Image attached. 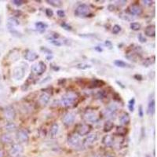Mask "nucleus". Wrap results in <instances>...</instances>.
I'll list each match as a JSON object with an SVG mask.
<instances>
[{
    "label": "nucleus",
    "mask_w": 157,
    "mask_h": 157,
    "mask_svg": "<svg viewBox=\"0 0 157 157\" xmlns=\"http://www.w3.org/2000/svg\"><path fill=\"white\" fill-rule=\"evenodd\" d=\"M94 50H95L96 51L99 52V53L103 51V49H102L101 47H100V46H95V47H94Z\"/></svg>",
    "instance_id": "13d9d810"
},
{
    "label": "nucleus",
    "mask_w": 157,
    "mask_h": 157,
    "mask_svg": "<svg viewBox=\"0 0 157 157\" xmlns=\"http://www.w3.org/2000/svg\"><path fill=\"white\" fill-rule=\"evenodd\" d=\"M102 143H103L104 145H105V146H112L113 145L114 143V138L112 135H107L105 136L103 138H102Z\"/></svg>",
    "instance_id": "4be33fe9"
},
{
    "label": "nucleus",
    "mask_w": 157,
    "mask_h": 157,
    "mask_svg": "<svg viewBox=\"0 0 157 157\" xmlns=\"http://www.w3.org/2000/svg\"><path fill=\"white\" fill-rule=\"evenodd\" d=\"M78 99V93L74 91H68L61 97V103L66 108L72 107Z\"/></svg>",
    "instance_id": "f257e3e1"
},
{
    "label": "nucleus",
    "mask_w": 157,
    "mask_h": 157,
    "mask_svg": "<svg viewBox=\"0 0 157 157\" xmlns=\"http://www.w3.org/2000/svg\"><path fill=\"white\" fill-rule=\"evenodd\" d=\"M8 31L10 32L11 35H13V36H15V37H21L22 36V34L20 32V31H18L16 28H8Z\"/></svg>",
    "instance_id": "f704fd0d"
},
{
    "label": "nucleus",
    "mask_w": 157,
    "mask_h": 157,
    "mask_svg": "<svg viewBox=\"0 0 157 157\" xmlns=\"http://www.w3.org/2000/svg\"><path fill=\"white\" fill-rule=\"evenodd\" d=\"M105 46L108 48V49H110V50L112 49V46H113V45H112V42L111 41H109V40H106L105 43Z\"/></svg>",
    "instance_id": "8fccbe9b"
},
{
    "label": "nucleus",
    "mask_w": 157,
    "mask_h": 157,
    "mask_svg": "<svg viewBox=\"0 0 157 157\" xmlns=\"http://www.w3.org/2000/svg\"><path fill=\"white\" fill-rule=\"evenodd\" d=\"M76 68H78V69H80V70H87L88 68H91V65L90 64H86V63H79V64L76 65Z\"/></svg>",
    "instance_id": "473e14b6"
},
{
    "label": "nucleus",
    "mask_w": 157,
    "mask_h": 157,
    "mask_svg": "<svg viewBox=\"0 0 157 157\" xmlns=\"http://www.w3.org/2000/svg\"><path fill=\"white\" fill-rule=\"evenodd\" d=\"M134 78H135L136 80L141 81L143 79V77H142V76L140 74H135V76H134Z\"/></svg>",
    "instance_id": "3c124183"
},
{
    "label": "nucleus",
    "mask_w": 157,
    "mask_h": 157,
    "mask_svg": "<svg viewBox=\"0 0 157 157\" xmlns=\"http://www.w3.org/2000/svg\"><path fill=\"white\" fill-rule=\"evenodd\" d=\"M79 36L83 38H95L96 35L94 34H81Z\"/></svg>",
    "instance_id": "49530a36"
},
{
    "label": "nucleus",
    "mask_w": 157,
    "mask_h": 157,
    "mask_svg": "<svg viewBox=\"0 0 157 157\" xmlns=\"http://www.w3.org/2000/svg\"><path fill=\"white\" fill-rule=\"evenodd\" d=\"M57 14H58V16L59 17H65V13H64V11L63 10H58L57 11Z\"/></svg>",
    "instance_id": "de8ad7c7"
},
{
    "label": "nucleus",
    "mask_w": 157,
    "mask_h": 157,
    "mask_svg": "<svg viewBox=\"0 0 157 157\" xmlns=\"http://www.w3.org/2000/svg\"><path fill=\"white\" fill-rule=\"evenodd\" d=\"M146 157H151L150 156H146Z\"/></svg>",
    "instance_id": "0e129e2a"
},
{
    "label": "nucleus",
    "mask_w": 157,
    "mask_h": 157,
    "mask_svg": "<svg viewBox=\"0 0 157 157\" xmlns=\"http://www.w3.org/2000/svg\"><path fill=\"white\" fill-rule=\"evenodd\" d=\"M130 28L133 31H138V30L141 29V24H139V23L138 22H132L130 23Z\"/></svg>",
    "instance_id": "72a5a7b5"
},
{
    "label": "nucleus",
    "mask_w": 157,
    "mask_h": 157,
    "mask_svg": "<svg viewBox=\"0 0 157 157\" xmlns=\"http://www.w3.org/2000/svg\"><path fill=\"white\" fill-rule=\"evenodd\" d=\"M35 28L36 30L39 31V33H44L46 31V29L47 28L48 25L46 23L43 22V21H38L35 23Z\"/></svg>",
    "instance_id": "5701e85b"
},
{
    "label": "nucleus",
    "mask_w": 157,
    "mask_h": 157,
    "mask_svg": "<svg viewBox=\"0 0 157 157\" xmlns=\"http://www.w3.org/2000/svg\"><path fill=\"white\" fill-rule=\"evenodd\" d=\"M0 157H3V152L0 149Z\"/></svg>",
    "instance_id": "680f3d73"
},
{
    "label": "nucleus",
    "mask_w": 157,
    "mask_h": 157,
    "mask_svg": "<svg viewBox=\"0 0 157 157\" xmlns=\"http://www.w3.org/2000/svg\"><path fill=\"white\" fill-rule=\"evenodd\" d=\"M138 115L141 118H142L144 116V111H143V108L142 106H140L138 109Z\"/></svg>",
    "instance_id": "864d4df0"
},
{
    "label": "nucleus",
    "mask_w": 157,
    "mask_h": 157,
    "mask_svg": "<svg viewBox=\"0 0 157 157\" xmlns=\"http://www.w3.org/2000/svg\"><path fill=\"white\" fill-rule=\"evenodd\" d=\"M108 10L109 11H114L115 10H116V7H115V6L112 4H110L108 5Z\"/></svg>",
    "instance_id": "6e6d98bb"
},
{
    "label": "nucleus",
    "mask_w": 157,
    "mask_h": 157,
    "mask_svg": "<svg viewBox=\"0 0 157 157\" xmlns=\"http://www.w3.org/2000/svg\"><path fill=\"white\" fill-rule=\"evenodd\" d=\"M75 16L78 17H86L90 13V8L87 4H81L75 10Z\"/></svg>",
    "instance_id": "7ed1b4c3"
},
{
    "label": "nucleus",
    "mask_w": 157,
    "mask_h": 157,
    "mask_svg": "<svg viewBox=\"0 0 157 157\" xmlns=\"http://www.w3.org/2000/svg\"><path fill=\"white\" fill-rule=\"evenodd\" d=\"M138 41L140 42V43H146L147 41L146 38H145L141 33L138 34Z\"/></svg>",
    "instance_id": "37998d69"
},
{
    "label": "nucleus",
    "mask_w": 157,
    "mask_h": 157,
    "mask_svg": "<svg viewBox=\"0 0 157 157\" xmlns=\"http://www.w3.org/2000/svg\"><path fill=\"white\" fill-rule=\"evenodd\" d=\"M68 144L72 147H78L80 145V138L76 134L70 135L68 138Z\"/></svg>",
    "instance_id": "9d476101"
},
{
    "label": "nucleus",
    "mask_w": 157,
    "mask_h": 157,
    "mask_svg": "<svg viewBox=\"0 0 157 157\" xmlns=\"http://www.w3.org/2000/svg\"><path fill=\"white\" fill-rule=\"evenodd\" d=\"M119 5H121V6H124V5H126V1H125V0H123V1H117L116 2Z\"/></svg>",
    "instance_id": "4d7b16f0"
},
{
    "label": "nucleus",
    "mask_w": 157,
    "mask_h": 157,
    "mask_svg": "<svg viewBox=\"0 0 157 157\" xmlns=\"http://www.w3.org/2000/svg\"><path fill=\"white\" fill-rule=\"evenodd\" d=\"M50 80H51V76H47V77H46L44 79H43V80L40 82V83H41V84H43V83H47V82H49Z\"/></svg>",
    "instance_id": "5fc2aeb1"
},
{
    "label": "nucleus",
    "mask_w": 157,
    "mask_h": 157,
    "mask_svg": "<svg viewBox=\"0 0 157 157\" xmlns=\"http://www.w3.org/2000/svg\"><path fill=\"white\" fill-rule=\"evenodd\" d=\"M59 131V126L58 123H54L50 127V136L51 138H55Z\"/></svg>",
    "instance_id": "393cba45"
},
{
    "label": "nucleus",
    "mask_w": 157,
    "mask_h": 157,
    "mask_svg": "<svg viewBox=\"0 0 157 157\" xmlns=\"http://www.w3.org/2000/svg\"><path fill=\"white\" fill-rule=\"evenodd\" d=\"M12 3L13 5H15V6H21V5L25 3V1H22V0H13Z\"/></svg>",
    "instance_id": "c03bdc74"
},
{
    "label": "nucleus",
    "mask_w": 157,
    "mask_h": 157,
    "mask_svg": "<svg viewBox=\"0 0 157 157\" xmlns=\"http://www.w3.org/2000/svg\"><path fill=\"white\" fill-rule=\"evenodd\" d=\"M0 140L2 141L3 144H11L13 143V138L10 135H9V134H4V135H2L0 138Z\"/></svg>",
    "instance_id": "cd10ccee"
},
{
    "label": "nucleus",
    "mask_w": 157,
    "mask_h": 157,
    "mask_svg": "<svg viewBox=\"0 0 157 157\" xmlns=\"http://www.w3.org/2000/svg\"><path fill=\"white\" fill-rule=\"evenodd\" d=\"M53 58H54L53 55H52V54H50V55H48V56L46 58V61H51Z\"/></svg>",
    "instance_id": "bf43d9fd"
},
{
    "label": "nucleus",
    "mask_w": 157,
    "mask_h": 157,
    "mask_svg": "<svg viewBox=\"0 0 157 157\" xmlns=\"http://www.w3.org/2000/svg\"><path fill=\"white\" fill-rule=\"evenodd\" d=\"M119 17L126 21H132L135 20V17L127 12H122L119 13Z\"/></svg>",
    "instance_id": "b1692460"
},
{
    "label": "nucleus",
    "mask_w": 157,
    "mask_h": 157,
    "mask_svg": "<svg viewBox=\"0 0 157 157\" xmlns=\"http://www.w3.org/2000/svg\"><path fill=\"white\" fill-rule=\"evenodd\" d=\"M76 120V116L72 112H68L64 115V118H63V123L66 126H72L75 122Z\"/></svg>",
    "instance_id": "4468645a"
},
{
    "label": "nucleus",
    "mask_w": 157,
    "mask_h": 157,
    "mask_svg": "<svg viewBox=\"0 0 157 157\" xmlns=\"http://www.w3.org/2000/svg\"><path fill=\"white\" fill-rule=\"evenodd\" d=\"M129 13L133 16H140L143 12L142 8L138 4H131L128 8Z\"/></svg>",
    "instance_id": "ddd939ff"
},
{
    "label": "nucleus",
    "mask_w": 157,
    "mask_h": 157,
    "mask_svg": "<svg viewBox=\"0 0 157 157\" xmlns=\"http://www.w3.org/2000/svg\"><path fill=\"white\" fill-rule=\"evenodd\" d=\"M45 12H46V15L47 17H51L54 16V12H53V10H52L51 9H50V8L46 9Z\"/></svg>",
    "instance_id": "a18cd8bd"
},
{
    "label": "nucleus",
    "mask_w": 157,
    "mask_h": 157,
    "mask_svg": "<svg viewBox=\"0 0 157 157\" xmlns=\"http://www.w3.org/2000/svg\"><path fill=\"white\" fill-rule=\"evenodd\" d=\"M48 41L50 43H51L52 45L55 46H62V43L58 39H50V38H48Z\"/></svg>",
    "instance_id": "e433bc0d"
},
{
    "label": "nucleus",
    "mask_w": 157,
    "mask_h": 157,
    "mask_svg": "<svg viewBox=\"0 0 157 157\" xmlns=\"http://www.w3.org/2000/svg\"><path fill=\"white\" fill-rule=\"evenodd\" d=\"M135 97H132L128 102V108L130 112H134V110H135Z\"/></svg>",
    "instance_id": "c9c22d12"
},
{
    "label": "nucleus",
    "mask_w": 157,
    "mask_h": 157,
    "mask_svg": "<svg viewBox=\"0 0 157 157\" xmlns=\"http://www.w3.org/2000/svg\"><path fill=\"white\" fill-rule=\"evenodd\" d=\"M40 50H41L43 53H44V54H49V55L52 54V50H50V49H48L47 47H45V46H41V47H40Z\"/></svg>",
    "instance_id": "79ce46f5"
},
{
    "label": "nucleus",
    "mask_w": 157,
    "mask_h": 157,
    "mask_svg": "<svg viewBox=\"0 0 157 157\" xmlns=\"http://www.w3.org/2000/svg\"><path fill=\"white\" fill-rule=\"evenodd\" d=\"M105 96H106V93L105 90L97 91L95 94L96 98H97V99H104V98L105 97Z\"/></svg>",
    "instance_id": "4c0bfd02"
},
{
    "label": "nucleus",
    "mask_w": 157,
    "mask_h": 157,
    "mask_svg": "<svg viewBox=\"0 0 157 157\" xmlns=\"http://www.w3.org/2000/svg\"><path fill=\"white\" fill-rule=\"evenodd\" d=\"M130 121V116H129L127 113H126V112H124V113H123L122 115L120 116V122L122 125H127V124H129Z\"/></svg>",
    "instance_id": "bb28decb"
},
{
    "label": "nucleus",
    "mask_w": 157,
    "mask_h": 157,
    "mask_svg": "<svg viewBox=\"0 0 157 157\" xmlns=\"http://www.w3.org/2000/svg\"><path fill=\"white\" fill-rule=\"evenodd\" d=\"M138 53L136 54H130L129 55H126V58H128L130 61H137L138 60Z\"/></svg>",
    "instance_id": "58836bf2"
},
{
    "label": "nucleus",
    "mask_w": 157,
    "mask_h": 157,
    "mask_svg": "<svg viewBox=\"0 0 157 157\" xmlns=\"http://www.w3.org/2000/svg\"><path fill=\"white\" fill-rule=\"evenodd\" d=\"M20 25V22L16 17H10L7 20V24H6V27L8 28H15Z\"/></svg>",
    "instance_id": "6ab92c4d"
},
{
    "label": "nucleus",
    "mask_w": 157,
    "mask_h": 157,
    "mask_svg": "<svg viewBox=\"0 0 157 157\" xmlns=\"http://www.w3.org/2000/svg\"><path fill=\"white\" fill-rule=\"evenodd\" d=\"M145 34L149 37H154L156 35V26L151 25L147 26L145 29Z\"/></svg>",
    "instance_id": "412c9836"
},
{
    "label": "nucleus",
    "mask_w": 157,
    "mask_h": 157,
    "mask_svg": "<svg viewBox=\"0 0 157 157\" xmlns=\"http://www.w3.org/2000/svg\"><path fill=\"white\" fill-rule=\"evenodd\" d=\"M154 63H155V56L152 57V58H147L146 60H145L144 62H143V65L145 67H149L150 66L151 64H154Z\"/></svg>",
    "instance_id": "2f4dec72"
},
{
    "label": "nucleus",
    "mask_w": 157,
    "mask_h": 157,
    "mask_svg": "<svg viewBox=\"0 0 157 157\" xmlns=\"http://www.w3.org/2000/svg\"><path fill=\"white\" fill-rule=\"evenodd\" d=\"M141 2H143V4L145 5V6H151L153 4V1H150V0H142Z\"/></svg>",
    "instance_id": "603ef678"
},
{
    "label": "nucleus",
    "mask_w": 157,
    "mask_h": 157,
    "mask_svg": "<svg viewBox=\"0 0 157 157\" xmlns=\"http://www.w3.org/2000/svg\"><path fill=\"white\" fill-rule=\"evenodd\" d=\"M114 64L116 65V67H119V68H131L132 66L130 65L128 63H126L125 61L122 60H116L114 61Z\"/></svg>",
    "instance_id": "a878e982"
},
{
    "label": "nucleus",
    "mask_w": 157,
    "mask_h": 157,
    "mask_svg": "<svg viewBox=\"0 0 157 157\" xmlns=\"http://www.w3.org/2000/svg\"><path fill=\"white\" fill-rule=\"evenodd\" d=\"M20 58V54L17 49H13L11 51L9 52L8 55L6 56V61H9L10 64H12L13 62L17 61Z\"/></svg>",
    "instance_id": "1a4fd4ad"
},
{
    "label": "nucleus",
    "mask_w": 157,
    "mask_h": 157,
    "mask_svg": "<svg viewBox=\"0 0 157 157\" xmlns=\"http://www.w3.org/2000/svg\"><path fill=\"white\" fill-rule=\"evenodd\" d=\"M31 70L32 73H35L38 76H41L46 70V65L43 61H39L37 64H34L33 65H31Z\"/></svg>",
    "instance_id": "39448f33"
},
{
    "label": "nucleus",
    "mask_w": 157,
    "mask_h": 157,
    "mask_svg": "<svg viewBox=\"0 0 157 157\" xmlns=\"http://www.w3.org/2000/svg\"><path fill=\"white\" fill-rule=\"evenodd\" d=\"M117 110L118 106L116 104H111L109 105L104 110V116L108 120H113L116 117L117 115Z\"/></svg>",
    "instance_id": "f03ea898"
},
{
    "label": "nucleus",
    "mask_w": 157,
    "mask_h": 157,
    "mask_svg": "<svg viewBox=\"0 0 157 157\" xmlns=\"http://www.w3.org/2000/svg\"><path fill=\"white\" fill-rule=\"evenodd\" d=\"M117 133H119V135H123L126 134V130L123 127H118Z\"/></svg>",
    "instance_id": "09e8293b"
},
{
    "label": "nucleus",
    "mask_w": 157,
    "mask_h": 157,
    "mask_svg": "<svg viewBox=\"0 0 157 157\" xmlns=\"http://www.w3.org/2000/svg\"><path fill=\"white\" fill-rule=\"evenodd\" d=\"M156 112V101L154 98L149 100L148 107H147V114L149 116H153Z\"/></svg>",
    "instance_id": "f3484780"
},
{
    "label": "nucleus",
    "mask_w": 157,
    "mask_h": 157,
    "mask_svg": "<svg viewBox=\"0 0 157 157\" xmlns=\"http://www.w3.org/2000/svg\"><path fill=\"white\" fill-rule=\"evenodd\" d=\"M5 130L8 132H13V131H15L16 129H17V126L13 122H9L5 125L4 126Z\"/></svg>",
    "instance_id": "c85d7f7f"
},
{
    "label": "nucleus",
    "mask_w": 157,
    "mask_h": 157,
    "mask_svg": "<svg viewBox=\"0 0 157 157\" xmlns=\"http://www.w3.org/2000/svg\"><path fill=\"white\" fill-rule=\"evenodd\" d=\"M3 116L6 120L13 121L16 118V112L12 106H7L3 110Z\"/></svg>",
    "instance_id": "0eeeda50"
},
{
    "label": "nucleus",
    "mask_w": 157,
    "mask_h": 157,
    "mask_svg": "<svg viewBox=\"0 0 157 157\" xmlns=\"http://www.w3.org/2000/svg\"><path fill=\"white\" fill-rule=\"evenodd\" d=\"M46 2L54 7H60L62 6V2L59 0H46Z\"/></svg>",
    "instance_id": "7c9ffc66"
},
{
    "label": "nucleus",
    "mask_w": 157,
    "mask_h": 157,
    "mask_svg": "<svg viewBox=\"0 0 157 157\" xmlns=\"http://www.w3.org/2000/svg\"><path fill=\"white\" fill-rule=\"evenodd\" d=\"M104 85H105V82H104V81L94 78V79H93V80L90 83V85L88 87H89L90 89H95V88H98V87H102Z\"/></svg>",
    "instance_id": "aec40b11"
},
{
    "label": "nucleus",
    "mask_w": 157,
    "mask_h": 157,
    "mask_svg": "<svg viewBox=\"0 0 157 157\" xmlns=\"http://www.w3.org/2000/svg\"><path fill=\"white\" fill-rule=\"evenodd\" d=\"M98 138L97 134H91V135H87V137L83 141V145L85 146H90V145H93V143L96 142Z\"/></svg>",
    "instance_id": "2eb2a0df"
},
{
    "label": "nucleus",
    "mask_w": 157,
    "mask_h": 157,
    "mask_svg": "<svg viewBox=\"0 0 157 157\" xmlns=\"http://www.w3.org/2000/svg\"><path fill=\"white\" fill-rule=\"evenodd\" d=\"M83 120L86 122L89 123H94L96 121H97L98 120V116L97 114L94 111H91V110H87L85 112V113L83 114Z\"/></svg>",
    "instance_id": "6e6552de"
},
{
    "label": "nucleus",
    "mask_w": 157,
    "mask_h": 157,
    "mask_svg": "<svg viewBox=\"0 0 157 157\" xmlns=\"http://www.w3.org/2000/svg\"><path fill=\"white\" fill-rule=\"evenodd\" d=\"M112 31L114 35H117L118 33H120V31H121V27H120V25H115L113 26V28H112Z\"/></svg>",
    "instance_id": "ea45409f"
},
{
    "label": "nucleus",
    "mask_w": 157,
    "mask_h": 157,
    "mask_svg": "<svg viewBox=\"0 0 157 157\" xmlns=\"http://www.w3.org/2000/svg\"><path fill=\"white\" fill-rule=\"evenodd\" d=\"M50 95L46 92H44L41 94V95L39 96V103L43 106L46 105L48 103H49V101H50Z\"/></svg>",
    "instance_id": "a211bd4d"
},
{
    "label": "nucleus",
    "mask_w": 157,
    "mask_h": 157,
    "mask_svg": "<svg viewBox=\"0 0 157 157\" xmlns=\"http://www.w3.org/2000/svg\"><path fill=\"white\" fill-rule=\"evenodd\" d=\"M16 138L19 143H27L29 141L28 133L24 129H20L16 133Z\"/></svg>",
    "instance_id": "423d86ee"
},
{
    "label": "nucleus",
    "mask_w": 157,
    "mask_h": 157,
    "mask_svg": "<svg viewBox=\"0 0 157 157\" xmlns=\"http://www.w3.org/2000/svg\"><path fill=\"white\" fill-rule=\"evenodd\" d=\"M39 58V54L31 50H27L25 53V59L28 61H34Z\"/></svg>",
    "instance_id": "dca6fc26"
},
{
    "label": "nucleus",
    "mask_w": 157,
    "mask_h": 157,
    "mask_svg": "<svg viewBox=\"0 0 157 157\" xmlns=\"http://www.w3.org/2000/svg\"><path fill=\"white\" fill-rule=\"evenodd\" d=\"M23 151H24L23 147L20 144H14L10 149V155L13 157H18L23 153Z\"/></svg>",
    "instance_id": "9b49d317"
},
{
    "label": "nucleus",
    "mask_w": 157,
    "mask_h": 157,
    "mask_svg": "<svg viewBox=\"0 0 157 157\" xmlns=\"http://www.w3.org/2000/svg\"><path fill=\"white\" fill-rule=\"evenodd\" d=\"M26 69H27V67H26V68H25V67L23 66L15 67V68H13V78H14L15 80H22L25 76Z\"/></svg>",
    "instance_id": "20e7f679"
},
{
    "label": "nucleus",
    "mask_w": 157,
    "mask_h": 157,
    "mask_svg": "<svg viewBox=\"0 0 157 157\" xmlns=\"http://www.w3.org/2000/svg\"><path fill=\"white\" fill-rule=\"evenodd\" d=\"M114 126H115V125H114L113 122L110 121V120L106 121L105 123L104 124V131L105 133L109 132V131H111V130L114 128Z\"/></svg>",
    "instance_id": "c756f323"
},
{
    "label": "nucleus",
    "mask_w": 157,
    "mask_h": 157,
    "mask_svg": "<svg viewBox=\"0 0 157 157\" xmlns=\"http://www.w3.org/2000/svg\"><path fill=\"white\" fill-rule=\"evenodd\" d=\"M61 27L63 28L64 30H66V31H72V30H73V28H72V26L65 22L61 23Z\"/></svg>",
    "instance_id": "a19ab883"
},
{
    "label": "nucleus",
    "mask_w": 157,
    "mask_h": 157,
    "mask_svg": "<svg viewBox=\"0 0 157 157\" xmlns=\"http://www.w3.org/2000/svg\"><path fill=\"white\" fill-rule=\"evenodd\" d=\"M116 83H117V84H119V86H120V87H122L123 89H124V88H125V86H123V84H122V83H120V82H119V81H116Z\"/></svg>",
    "instance_id": "052dcab7"
},
{
    "label": "nucleus",
    "mask_w": 157,
    "mask_h": 157,
    "mask_svg": "<svg viewBox=\"0 0 157 157\" xmlns=\"http://www.w3.org/2000/svg\"><path fill=\"white\" fill-rule=\"evenodd\" d=\"M91 126L88 124H81L77 128V135L78 136H85L90 132Z\"/></svg>",
    "instance_id": "f8f14e48"
},
{
    "label": "nucleus",
    "mask_w": 157,
    "mask_h": 157,
    "mask_svg": "<svg viewBox=\"0 0 157 157\" xmlns=\"http://www.w3.org/2000/svg\"><path fill=\"white\" fill-rule=\"evenodd\" d=\"M104 157H112V156H110V155H107V156H105Z\"/></svg>",
    "instance_id": "e2e57ef3"
}]
</instances>
